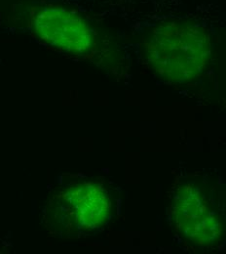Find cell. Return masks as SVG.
<instances>
[{"mask_svg":"<svg viewBox=\"0 0 226 254\" xmlns=\"http://www.w3.org/2000/svg\"><path fill=\"white\" fill-rule=\"evenodd\" d=\"M65 200L73 210L77 227L83 230L91 231L101 227L110 215L109 194L96 182H84L69 188Z\"/></svg>","mask_w":226,"mask_h":254,"instance_id":"cell-4","label":"cell"},{"mask_svg":"<svg viewBox=\"0 0 226 254\" xmlns=\"http://www.w3.org/2000/svg\"><path fill=\"white\" fill-rule=\"evenodd\" d=\"M145 50L148 64L163 79L184 83L204 70L211 45L204 30L184 22H171L153 31Z\"/></svg>","mask_w":226,"mask_h":254,"instance_id":"cell-1","label":"cell"},{"mask_svg":"<svg viewBox=\"0 0 226 254\" xmlns=\"http://www.w3.org/2000/svg\"><path fill=\"white\" fill-rule=\"evenodd\" d=\"M177 221L185 237L194 244L208 245L220 234V224L215 208L198 186L186 184L175 202Z\"/></svg>","mask_w":226,"mask_h":254,"instance_id":"cell-3","label":"cell"},{"mask_svg":"<svg viewBox=\"0 0 226 254\" xmlns=\"http://www.w3.org/2000/svg\"><path fill=\"white\" fill-rule=\"evenodd\" d=\"M32 25L39 40L67 53L86 54L94 46V34L88 24L79 15L65 8L37 9Z\"/></svg>","mask_w":226,"mask_h":254,"instance_id":"cell-2","label":"cell"}]
</instances>
